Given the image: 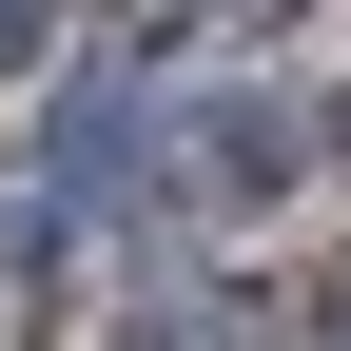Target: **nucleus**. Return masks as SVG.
Here are the masks:
<instances>
[{
	"mask_svg": "<svg viewBox=\"0 0 351 351\" xmlns=\"http://www.w3.org/2000/svg\"><path fill=\"white\" fill-rule=\"evenodd\" d=\"M0 59H39V0H0Z\"/></svg>",
	"mask_w": 351,
	"mask_h": 351,
	"instance_id": "obj_2",
	"label": "nucleus"
},
{
	"mask_svg": "<svg viewBox=\"0 0 351 351\" xmlns=\"http://www.w3.org/2000/svg\"><path fill=\"white\" fill-rule=\"evenodd\" d=\"M117 176H137V98H117V78H78L59 137H39V195H117Z\"/></svg>",
	"mask_w": 351,
	"mask_h": 351,
	"instance_id": "obj_1",
	"label": "nucleus"
},
{
	"mask_svg": "<svg viewBox=\"0 0 351 351\" xmlns=\"http://www.w3.org/2000/svg\"><path fill=\"white\" fill-rule=\"evenodd\" d=\"M176 20H274V0H176Z\"/></svg>",
	"mask_w": 351,
	"mask_h": 351,
	"instance_id": "obj_3",
	"label": "nucleus"
},
{
	"mask_svg": "<svg viewBox=\"0 0 351 351\" xmlns=\"http://www.w3.org/2000/svg\"><path fill=\"white\" fill-rule=\"evenodd\" d=\"M332 137H351V98H332Z\"/></svg>",
	"mask_w": 351,
	"mask_h": 351,
	"instance_id": "obj_4",
	"label": "nucleus"
}]
</instances>
